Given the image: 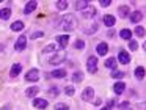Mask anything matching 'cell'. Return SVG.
I'll return each mask as SVG.
<instances>
[{
  "label": "cell",
  "mask_w": 146,
  "mask_h": 110,
  "mask_svg": "<svg viewBox=\"0 0 146 110\" xmlns=\"http://www.w3.org/2000/svg\"><path fill=\"white\" fill-rule=\"evenodd\" d=\"M76 27H77V19L71 14H66L60 22H58V28H61V30H64V31H71Z\"/></svg>",
  "instance_id": "1"
},
{
  "label": "cell",
  "mask_w": 146,
  "mask_h": 110,
  "mask_svg": "<svg viewBox=\"0 0 146 110\" xmlns=\"http://www.w3.org/2000/svg\"><path fill=\"white\" fill-rule=\"evenodd\" d=\"M66 60V52H55V55L50 58V65H60L61 61H64Z\"/></svg>",
  "instance_id": "2"
},
{
  "label": "cell",
  "mask_w": 146,
  "mask_h": 110,
  "mask_svg": "<svg viewBox=\"0 0 146 110\" xmlns=\"http://www.w3.org/2000/svg\"><path fill=\"white\" fill-rule=\"evenodd\" d=\"M86 69H88L91 74H94L98 71V58L96 57H90L88 61H86Z\"/></svg>",
  "instance_id": "3"
},
{
  "label": "cell",
  "mask_w": 146,
  "mask_h": 110,
  "mask_svg": "<svg viewBox=\"0 0 146 110\" xmlns=\"http://www.w3.org/2000/svg\"><path fill=\"white\" fill-rule=\"evenodd\" d=\"M55 39H57V44L60 49H66V46L69 44V36L68 35H58Z\"/></svg>",
  "instance_id": "4"
},
{
  "label": "cell",
  "mask_w": 146,
  "mask_h": 110,
  "mask_svg": "<svg viewBox=\"0 0 146 110\" xmlns=\"http://www.w3.org/2000/svg\"><path fill=\"white\" fill-rule=\"evenodd\" d=\"M25 47H27V38H25V36L17 38L16 44H14V49H16V52H22Z\"/></svg>",
  "instance_id": "5"
},
{
  "label": "cell",
  "mask_w": 146,
  "mask_h": 110,
  "mask_svg": "<svg viewBox=\"0 0 146 110\" xmlns=\"http://www.w3.org/2000/svg\"><path fill=\"white\" fill-rule=\"evenodd\" d=\"M118 61L123 63V65H129V61H130L129 52H124V50H121V52L118 53Z\"/></svg>",
  "instance_id": "6"
},
{
  "label": "cell",
  "mask_w": 146,
  "mask_h": 110,
  "mask_svg": "<svg viewBox=\"0 0 146 110\" xmlns=\"http://www.w3.org/2000/svg\"><path fill=\"white\" fill-rule=\"evenodd\" d=\"M47 105H49V102L46 99H39V97H36V99L33 101V107H35V109L44 110V109H47Z\"/></svg>",
  "instance_id": "7"
},
{
  "label": "cell",
  "mask_w": 146,
  "mask_h": 110,
  "mask_svg": "<svg viewBox=\"0 0 146 110\" xmlns=\"http://www.w3.org/2000/svg\"><path fill=\"white\" fill-rule=\"evenodd\" d=\"M25 79H27V80H30V82H36L39 79V71H38V69H30V71L27 72Z\"/></svg>",
  "instance_id": "8"
},
{
  "label": "cell",
  "mask_w": 146,
  "mask_h": 110,
  "mask_svg": "<svg viewBox=\"0 0 146 110\" xmlns=\"http://www.w3.org/2000/svg\"><path fill=\"white\" fill-rule=\"evenodd\" d=\"M93 96H94V90H93L91 87L85 88V90L82 91V99H83V101H91Z\"/></svg>",
  "instance_id": "9"
},
{
  "label": "cell",
  "mask_w": 146,
  "mask_h": 110,
  "mask_svg": "<svg viewBox=\"0 0 146 110\" xmlns=\"http://www.w3.org/2000/svg\"><path fill=\"white\" fill-rule=\"evenodd\" d=\"M36 6H38V2L36 0H32V2H29L25 5V8H24V13L25 14H30V13H33L36 9Z\"/></svg>",
  "instance_id": "10"
},
{
  "label": "cell",
  "mask_w": 146,
  "mask_h": 110,
  "mask_svg": "<svg viewBox=\"0 0 146 110\" xmlns=\"http://www.w3.org/2000/svg\"><path fill=\"white\" fill-rule=\"evenodd\" d=\"M21 71H22V65H19V63L13 65L11 66V71H10V77H16V75H19Z\"/></svg>",
  "instance_id": "11"
},
{
  "label": "cell",
  "mask_w": 146,
  "mask_h": 110,
  "mask_svg": "<svg viewBox=\"0 0 146 110\" xmlns=\"http://www.w3.org/2000/svg\"><path fill=\"white\" fill-rule=\"evenodd\" d=\"M115 22H116L115 16H111V14H105V16H104V24L107 25V27H113Z\"/></svg>",
  "instance_id": "12"
},
{
  "label": "cell",
  "mask_w": 146,
  "mask_h": 110,
  "mask_svg": "<svg viewBox=\"0 0 146 110\" xmlns=\"http://www.w3.org/2000/svg\"><path fill=\"white\" fill-rule=\"evenodd\" d=\"M96 50H98L99 55H105V53L108 52V46H107V43H99V44H98V47H96Z\"/></svg>",
  "instance_id": "13"
},
{
  "label": "cell",
  "mask_w": 146,
  "mask_h": 110,
  "mask_svg": "<svg viewBox=\"0 0 146 110\" xmlns=\"http://www.w3.org/2000/svg\"><path fill=\"white\" fill-rule=\"evenodd\" d=\"M124 90H126V83H124V82H116V83H115L113 91H115L116 94H121Z\"/></svg>",
  "instance_id": "14"
},
{
  "label": "cell",
  "mask_w": 146,
  "mask_h": 110,
  "mask_svg": "<svg viewBox=\"0 0 146 110\" xmlns=\"http://www.w3.org/2000/svg\"><path fill=\"white\" fill-rule=\"evenodd\" d=\"M143 19V14L140 11H133L132 14H130V21L133 22V24H137V22H140Z\"/></svg>",
  "instance_id": "15"
},
{
  "label": "cell",
  "mask_w": 146,
  "mask_h": 110,
  "mask_svg": "<svg viewBox=\"0 0 146 110\" xmlns=\"http://www.w3.org/2000/svg\"><path fill=\"white\" fill-rule=\"evenodd\" d=\"M52 77L63 79V77H66V71L64 69H55V71H52Z\"/></svg>",
  "instance_id": "16"
},
{
  "label": "cell",
  "mask_w": 146,
  "mask_h": 110,
  "mask_svg": "<svg viewBox=\"0 0 146 110\" xmlns=\"http://www.w3.org/2000/svg\"><path fill=\"white\" fill-rule=\"evenodd\" d=\"M11 16V9L10 8H3L0 9V19H3V21H8Z\"/></svg>",
  "instance_id": "17"
},
{
  "label": "cell",
  "mask_w": 146,
  "mask_h": 110,
  "mask_svg": "<svg viewBox=\"0 0 146 110\" xmlns=\"http://www.w3.org/2000/svg\"><path fill=\"white\" fill-rule=\"evenodd\" d=\"M22 28H24V22L22 21H16V22L11 24V30L13 31H21Z\"/></svg>",
  "instance_id": "18"
},
{
  "label": "cell",
  "mask_w": 146,
  "mask_h": 110,
  "mask_svg": "<svg viewBox=\"0 0 146 110\" xmlns=\"http://www.w3.org/2000/svg\"><path fill=\"white\" fill-rule=\"evenodd\" d=\"M38 91H39V88H38V87H30L29 90L25 91V94H27L29 97H35L36 94H38Z\"/></svg>",
  "instance_id": "19"
},
{
  "label": "cell",
  "mask_w": 146,
  "mask_h": 110,
  "mask_svg": "<svg viewBox=\"0 0 146 110\" xmlns=\"http://www.w3.org/2000/svg\"><path fill=\"white\" fill-rule=\"evenodd\" d=\"M83 16H85V17H94V16H96V8H94V6H88L86 11L83 13Z\"/></svg>",
  "instance_id": "20"
},
{
  "label": "cell",
  "mask_w": 146,
  "mask_h": 110,
  "mask_svg": "<svg viewBox=\"0 0 146 110\" xmlns=\"http://www.w3.org/2000/svg\"><path fill=\"white\" fill-rule=\"evenodd\" d=\"M57 47L58 46H55V44H49V46H46L44 49H42V53H52V52H57Z\"/></svg>",
  "instance_id": "21"
},
{
  "label": "cell",
  "mask_w": 146,
  "mask_h": 110,
  "mask_svg": "<svg viewBox=\"0 0 146 110\" xmlns=\"http://www.w3.org/2000/svg\"><path fill=\"white\" fill-rule=\"evenodd\" d=\"M105 66H107L108 69H115V68H116V58H115V57L108 58L107 61H105Z\"/></svg>",
  "instance_id": "22"
},
{
  "label": "cell",
  "mask_w": 146,
  "mask_h": 110,
  "mask_svg": "<svg viewBox=\"0 0 146 110\" xmlns=\"http://www.w3.org/2000/svg\"><path fill=\"white\" fill-rule=\"evenodd\" d=\"M135 77L140 79V80L145 77V68H143V66H138V68H135Z\"/></svg>",
  "instance_id": "23"
},
{
  "label": "cell",
  "mask_w": 146,
  "mask_h": 110,
  "mask_svg": "<svg viewBox=\"0 0 146 110\" xmlns=\"http://www.w3.org/2000/svg\"><path fill=\"white\" fill-rule=\"evenodd\" d=\"M119 36L123 38V39H130V36H132V31L127 30V28H124V30L119 31Z\"/></svg>",
  "instance_id": "24"
},
{
  "label": "cell",
  "mask_w": 146,
  "mask_h": 110,
  "mask_svg": "<svg viewBox=\"0 0 146 110\" xmlns=\"http://www.w3.org/2000/svg\"><path fill=\"white\" fill-rule=\"evenodd\" d=\"M88 6H90L88 0H82V2H77L76 3V8L77 9H85V8H88Z\"/></svg>",
  "instance_id": "25"
},
{
  "label": "cell",
  "mask_w": 146,
  "mask_h": 110,
  "mask_svg": "<svg viewBox=\"0 0 146 110\" xmlns=\"http://www.w3.org/2000/svg\"><path fill=\"white\" fill-rule=\"evenodd\" d=\"M118 14H119L121 17H127V14H129V6H119Z\"/></svg>",
  "instance_id": "26"
},
{
  "label": "cell",
  "mask_w": 146,
  "mask_h": 110,
  "mask_svg": "<svg viewBox=\"0 0 146 110\" xmlns=\"http://www.w3.org/2000/svg\"><path fill=\"white\" fill-rule=\"evenodd\" d=\"M82 79H83V74H82V72H74V75H72V80L76 82V83H79V82H82Z\"/></svg>",
  "instance_id": "27"
},
{
  "label": "cell",
  "mask_w": 146,
  "mask_h": 110,
  "mask_svg": "<svg viewBox=\"0 0 146 110\" xmlns=\"http://www.w3.org/2000/svg\"><path fill=\"white\" fill-rule=\"evenodd\" d=\"M57 8L58 9H66L68 8V2H64V0H58V2H57Z\"/></svg>",
  "instance_id": "28"
},
{
  "label": "cell",
  "mask_w": 146,
  "mask_h": 110,
  "mask_svg": "<svg viewBox=\"0 0 146 110\" xmlns=\"http://www.w3.org/2000/svg\"><path fill=\"white\" fill-rule=\"evenodd\" d=\"M55 110H69V107H68L66 104H63V102H58L57 105H55Z\"/></svg>",
  "instance_id": "29"
},
{
  "label": "cell",
  "mask_w": 146,
  "mask_h": 110,
  "mask_svg": "<svg viewBox=\"0 0 146 110\" xmlns=\"http://www.w3.org/2000/svg\"><path fill=\"white\" fill-rule=\"evenodd\" d=\"M135 33H137V36H145V27H137L135 28Z\"/></svg>",
  "instance_id": "30"
},
{
  "label": "cell",
  "mask_w": 146,
  "mask_h": 110,
  "mask_svg": "<svg viewBox=\"0 0 146 110\" xmlns=\"http://www.w3.org/2000/svg\"><path fill=\"white\" fill-rule=\"evenodd\" d=\"M64 93H66L68 96H74V93H76V91H74V87H66L64 88Z\"/></svg>",
  "instance_id": "31"
},
{
  "label": "cell",
  "mask_w": 146,
  "mask_h": 110,
  "mask_svg": "<svg viewBox=\"0 0 146 110\" xmlns=\"http://www.w3.org/2000/svg\"><path fill=\"white\" fill-rule=\"evenodd\" d=\"M129 47H130V50H137V49H138V44H137V41L130 39V41H129Z\"/></svg>",
  "instance_id": "32"
},
{
  "label": "cell",
  "mask_w": 146,
  "mask_h": 110,
  "mask_svg": "<svg viewBox=\"0 0 146 110\" xmlns=\"http://www.w3.org/2000/svg\"><path fill=\"white\" fill-rule=\"evenodd\" d=\"M44 36V31H35V33L32 35V39H36V38H42Z\"/></svg>",
  "instance_id": "33"
},
{
  "label": "cell",
  "mask_w": 146,
  "mask_h": 110,
  "mask_svg": "<svg viewBox=\"0 0 146 110\" xmlns=\"http://www.w3.org/2000/svg\"><path fill=\"white\" fill-rule=\"evenodd\" d=\"M76 47L77 49H83V47H85V43H83L82 39H77L76 41Z\"/></svg>",
  "instance_id": "34"
},
{
  "label": "cell",
  "mask_w": 146,
  "mask_h": 110,
  "mask_svg": "<svg viewBox=\"0 0 146 110\" xmlns=\"http://www.w3.org/2000/svg\"><path fill=\"white\" fill-rule=\"evenodd\" d=\"M111 77H113V79H121V77H123V72H121V71H113Z\"/></svg>",
  "instance_id": "35"
},
{
  "label": "cell",
  "mask_w": 146,
  "mask_h": 110,
  "mask_svg": "<svg viewBox=\"0 0 146 110\" xmlns=\"http://www.w3.org/2000/svg\"><path fill=\"white\" fill-rule=\"evenodd\" d=\"M96 30H98V25L94 24V25H93V28H86V30H85V33H86V35H90V33H94Z\"/></svg>",
  "instance_id": "36"
},
{
  "label": "cell",
  "mask_w": 146,
  "mask_h": 110,
  "mask_svg": "<svg viewBox=\"0 0 146 110\" xmlns=\"http://www.w3.org/2000/svg\"><path fill=\"white\" fill-rule=\"evenodd\" d=\"M49 94H50V96H57V94H58V88L57 87L50 88V90H49Z\"/></svg>",
  "instance_id": "37"
},
{
  "label": "cell",
  "mask_w": 146,
  "mask_h": 110,
  "mask_svg": "<svg viewBox=\"0 0 146 110\" xmlns=\"http://www.w3.org/2000/svg\"><path fill=\"white\" fill-rule=\"evenodd\" d=\"M110 3H111V0H101V5L105 6V8H107V6H110Z\"/></svg>",
  "instance_id": "38"
},
{
  "label": "cell",
  "mask_w": 146,
  "mask_h": 110,
  "mask_svg": "<svg viewBox=\"0 0 146 110\" xmlns=\"http://www.w3.org/2000/svg\"><path fill=\"white\" fill-rule=\"evenodd\" d=\"M121 110H127V109H129V102H121Z\"/></svg>",
  "instance_id": "39"
},
{
  "label": "cell",
  "mask_w": 146,
  "mask_h": 110,
  "mask_svg": "<svg viewBox=\"0 0 146 110\" xmlns=\"http://www.w3.org/2000/svg\"><path fill=\"white\" fill-rule=\"evenodd\" d=\"M101 110H108V109H101Z\"/></svg>",
  "instance_id": "40"
}]
</instances>
